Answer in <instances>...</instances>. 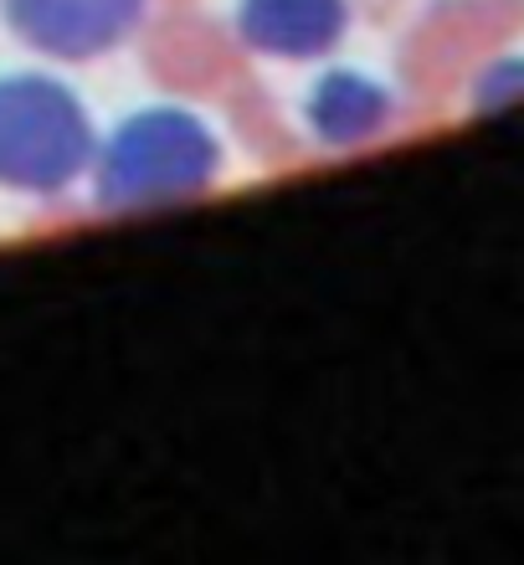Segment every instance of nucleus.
Listing matches in <instances>:
<instances>
[{"label":"nucleus","mask_w":524,"mask_h":565,"mask_svg":"<svg viewBox=\"0 0 524 565\" xmlns=\"http://www.w3.org/2000/svg\"><path fill=\"white\" fill-rule=\"evenodd\" d=\"M6 11L31 46L57 57H93L129 31L139 0H6Z\"/></svg>","instance_id":"3"},{"label":"nucleus","mask_w":524,"mask_h":565,"mask_svg":"<svg viewBox=\"0 0 524 565\" xmlns=\"http://www.w3.org/2000/svg\"><path fill=\"white\" fill-rule=\"evenodd\" d=\"M386 119H391V98L375 88V83H365V77L340 73V77H330V83H319L314 124H319V135L334 139V145L371 139Z\"/></svg>","instance_id":"5"},{"label":"nucleus","mask_w":524,"mask_h":565,"mask_svg":"<svg viewBox=\"0 0 524 565\" xmlns=\"http://www.w3.org/2000/svg\"><path fill=\"white\" fill-rule=\"evenodd\" d=\"M88 164V119L46 77L0 83V180L15 191H57Z\"/></svg>","instance_id":"1"},{"label":"nucleus","mask_w":524,"mask_h":565,"mask_svg":"<svg viewBox=\"0 0 524 565\" xmlns=\"http://www.w3.org/2000/svg\"><path fill=\"white\" fill-rule=\"evenodd\" d=\"M242 31L278 57H314L345 31L340 0H247Z\"/></svg>","instance_id":"4"},{"label":"nucleus","mask_w":524,"mask_h":565,"mask_svg":"<svg viewBox=\"0 0 524 565\" xmlns=\"http://www.w3.org/2000/svg\"><path fill=\"white\" fill-rule=\"evenodd\" d=\"M211 170H216V145L201 124L185 114H145L124 124V135H114L98 191L108 206H160L201 191Z\"/></svg>","instance_id":"2"}]
</instances>
